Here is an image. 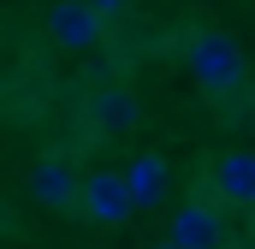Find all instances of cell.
<instances>
[{
	"instance_id": "cell-8",
	"label": "cell",
	"mask_w": 255,
	"mask_h": 249,
	"mask_svg": "<svg viewBox=\"0 0 255 249\" xmlns=\"http://www.w3.org/2000/svg\"><path fill=\"white\" fill-rule=\"evenodd\" d=\"M89 113H95V124H101V130H130V124L142 119V113H136V101H130L125 89H101Z\"/></svg>"
},
{
	"instance_id": "cell-4",
	"label": "cell",
	"mask_w": 255,
	"mask_h": 249,
	"mask_svg": "<svg viewBox=\"0 0 255 249\" xmlns=\"http://www.w3.org/2000/svg\"><path fill=\"white\" fill-rule=\"evenodd\" d=\"M119 184H125L130 208H160V196L172 190V166L160 154H136L130 166H119Z\"/></svg>"
},
{
	"instance_id": "cell-5",
	"label": "cell",
	"mask_w": 255,
	"mask_h": 249,
	"mask_svg": "<svg viewBox=\"0 0 255 249\" xmlns=\"http://www.w3.org/2000/svg\"><path fill=\"white\" fill-rule=\"evenodd\" d=\"M166 244H178V249H220L226 244V220L208 208V202H184L178 214H172V238Z\"/></svg>"
},
{
	"instance_id": "cell-10",
	"label": "cell",
	"mask_w": 255,
	"mask_h": 249,
	"mask_svg": "<svg viewBox=\"0 0 255 249\" xmlns=\"http://www.w3.org/2000/svg\"><path fill=\"white\" fill-rule=\"evenodd\" d=\"M154 249H178V244H154Z\"/></svg>"
},
{
	"instance_id": "cell-3",
	"label": "cell",
	"mask_w": 255,
	"mask_h": 249,
	"mask_svg": "<svg viewBox=\"0 0 255 249\" xmlns=\"http://www.w3.org/2000/svg\"><path fill=\"white\" fill-rule=\"evenodd\" d=\"M48 36H54L60 48H71V54H89V48L101 42V18H95L83 0H54V6H48Z\"/></svg>"
},
{
	"instance_id": "cell-2",
	"label": "cell",
	"mask_w": 255,
	"mask_h": 249,
	"mask_svg": "<svg viewBox=\"0 0 255 249\" xmlns=\"http://www.w3.org/2000/svg\"><path fill=\"white\" fill-rule=\"evenodd\" d=\"M77 208H83V214H89L95 226H125L130 214H136L113 166H95V172H89V178L77 184Z\"/></svg>"
},
{
	"instance_id": "cell-7",
	"label": "cell",
	"mask_w": 255,
	"mask_h": 249,
	"mask_svg": "<svg viewBox=\"0 0 255 249\" xmlns=\"http://www.w3.org/2000/svg\"><path fill=\"white\" fill-rule=\"evenodd\" d=\"M30 196H36L42 208H71V202H77L71 166H65V160H36V166H30Z\"/></svg>"
},
{
	"instance_id": "cell-6",
	"label": "cell",
	"mask_w": 255,
	"mask_h": 249,
	"mask_svg": "<svg viewBox=\"0 0 255 249\" xmlns=\"http://www.w3.org/2000/svg\"><path fill=\"white\" fill-rule=\"evenodd\" d=\"M214 190H220V202H232V208H250L255 202V154L250 148H232V154L214 166Z\"/></svg>"
},
{
	"instance_id": "cell-9",
	"label": "cell",
	"mask_w": 255,
	"mask_h": 249,
	"mask_svg": "<svg viewBox=\"0 0 255 249\" xmlns=\"http://www.w3.org/2000/svg\"><path fill=\"white\" fill-rule=\"evenodd\" d=\"M83 6H89L95 18H119V12H125V0H83Z\"/></svg>"
},
{
	"instance_id": "cell-1",
	"label": "cell",
	"mask_w": 255,
	"mask_h": 249,
	"mask_svg": "<svg viewBox=\"0 0 255 249\" xmlns=\"http://www.w3.org/2000/svg\"><path fill=\"white\" fill-rule=\"evenodd\" d=\"M184 60H190V77L208 95H226V89L244 83V48H238L226 30H196L190 48H184Z\"/></svg>"
}]
</instances>
